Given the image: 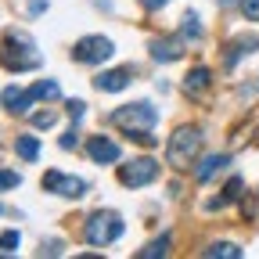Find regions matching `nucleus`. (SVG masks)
<instances>
[{
  "mask_svg": "<svg viewBox=\"0 0 259 259\" xmlns=\"http://www.w3.org/2000/svg\"><path fill=\"white\" fill-rule=\"evenodd\" d=\"M0 65H4L8 72H25V69H36L40 65V54L32 47V40L25 32L11 29L4 40H0Z\"/></svg>",
  "mask_w": 259,
  "mask_h": 259,
  "instance_id": "f257e3e1",
  "label": "nucleus"
},
{
  "mask_svg": "<svg viewBox=\"0 0 259 259\" xmlns=\"http://www.w3.org/2000/svg\"><path fill=\"white\" fill-rule=\"evenodd\" d=\"M198 151H202V130L198 126H180L166 144V162L173 169H187L198 158Z\"/></svg>",
  "mask_w": 259,
  "mask_h": 259,
  "instance_id": "f03ea898",
  "label": "nucleus"
},
{
  "mask_svg": "<svg viewBox=\"0 0 259 259\" xmlns=\"http://www.w3.org/2000/svg\"><path fill=\"white\" fill-rule=\"evenodd\" d=\"M112 122L126 130V137H134V134H144V130H151L158 122V112L151 101H137V105H122L112 112Z\"/></svg>",
  "mask_w": 259,
  "mask_h": 259,
  "instance_id": "7ed1b4c3",
  "label": "nucleus"
},
{
  "mask_svg": "<svg viewBox=\"0 0 259 259\" xmlns=\"http://www.w3.org/2000/svg\"><path fill=\"white\" fill-rule=\"evenodd\" d=\"M83 234H87V241H90V245L105 248V245L119 241V234H122V220H119V212H105V209H101V212L87 216Z\"/></svg>",
  "mask_w": 259,
  "mask_h": 259,
  "instance_id": "20e7f679",
  "label": "nucleus"
},
{
  "mask_svg": "<svg viewBox=\"0 0 259 259\" xmlns=\"http://www.w3.org/2000/svg\"><path fill=\"white\" fill-rule=\"evenodd\" d=\"M115 54V44L108 40V36H83L76 47H72V58L79 61V65H101V61H108Z\"/></svg>",
  "mask_w": 259,
  "mask_h": 259,
  "instance_id": "39448f33",
  "label": "nucleus"
},
{
  "mask_svg": "<svg viewBox=\"0 0 259 259\" xmlns=\"http://www.w3.org/2000/svg\"><path fill=\"white\" fill-rule=\"evenodd\" d=\"M158 173H162V166L155 158H134V162H126V166L119 169V180L126 184V187H144V184H155L158 180Z\"/></svg>",
  "mask_w": 259,
  "mask_h": 259,
  "instance_id": "423d86ee",
  "label": "nucleus"
},
{
  "mask_svg": "<svg viewBox=\"0 0 259 259\" xmlns=\"http://www.w3.org/2000/svg\"><path fill=\"white\" fill-rule=\"evenodd\" d=\"M44 187L54 191V194H65V198H83V194H87V180L65 177V173H58V169H47V173H44Z\"/></svg>",
  "mask_w": 259,
  "mask_h": 259,
  "instance_id": "0eeeda50",
  "label": "nucleus"
},
{
  "mask_svg": "<svg viewBox=\"0 0 259 259\" xmlns=\"http://www.w3.org/2000/svg\"><path fill=\"white\" fill-rule=\"evenodd\" d=\"M87 155L97 162V166H115L122 151H119V144H115V141H108V137L97 134V137H90V141H87Z\"/></svg>",
  "mask_w": 259,
  "mask_h": 259,
  "instance_id": "6e6552de",
  "label": "nucleus"
},
{
  "mask_svg": "<svg viewBox=\"0 0 259 259\" xmlns=\"http://www.w3.org/2000/svg\"><path fill=\"white\" fill-rule=\"evenodd\" d=\"M0 101H4V108L11 112V115H29V108H32V97L29 90H18V87H4V94H0Z\"/></svg>",
  "mask_w": 259,
  "mask_h": 259,
  "instance_id": "1a4fd4ad",
  "label": "nucleus"
},
{
  "mask_svg": "<svg viewBox=\"0 0 259 259\" xmlns=\"http://www.w3.org/2000/svg\"><path fill=\"white\" fill-rule=\"evenodd\" d=\"M151 58L162 61V65H169V61L184 58V40H173V36H166V40H151Z\"/></svg>",
  "mask_w": 259,
  "mask_h": 259,
  "instance_id": "9d476101",
  "label": "nucleus"
},
{
  "mask_svg": "<svg viewBox=\"0 0 259 259\" xmlns=\"http://www.w3.org/2000/svg\"><path fill=\"white\" fill-rule=\"evenodd\" d=\"M130 76H134L130 69H112V72H101V76H97L94 87H97V90H105V94H119V90L130 87Z\"/></svg>",
  "mask_w": 259,
  "mask_h": 259,
  "instance_id": "9b49d317",
  "label": "nucleus"
},
{
  "mask_svg": "<svg viewBox=\"0 0 259 259\" xmlns=\"http://www.w3.org/2000/svg\"><path fill=\"white\" fill-rule=\"evenodd\" d=\"M209 83H212V72L205 69V65H198V69H191V72H187L184 90H187V94H205V90H209Z\"/></svg>",
  "mask_w": 259,
  "mask_h": 259,
  "instance_id": "f8f14e48",
  "label": "nucleus"
},
{
  "mask_svg": "<svg viewBox=\"0 0 259 259\" xmlns=\"http://www.w3.org/2000/svg\"><path fill=\"white\" fill-rule=\"evenodd\" d=\"M15 151H18L22 162H36V158H40V141L32 137V134H22V137L15 141Z\"/></svg>",
  "mask_w": 259,
  "mask_h": 259,
  "instance_id": "ddd939ff",
  "label": "nucleus"
},
{
  "mask_svg": "<svg viewBox=\"0 0 259 259\" xmlns=\"http://www.w3.org/2000/svg\"><path fill=\"white\" fill-rule=\"evenodd\" d=\"M227 162H231V158H227V155H209V158H202V166L198 169H194V177H198V184H205L216 169H223L227 166Z\"/></svg>",
  "mask_w": 259,
  "mask_h": 259,
  "instance_id": "4468645a",
  "label": "nucleus"
},
{
  "mask_svg": "<svg viewBox=\"0 0 259 259\" xmlns=\"http://www.w3.org/2000/svg\"><path fill=\"white\" fill-rule=\"evenodd\" d=\"M29 94L36 97V101H54L61 90H58V83H54V79H36V83L29 87Z\"/></svg>",
  "mask_w": 259,
  "mask_h": 259,
  "instance_id": "2eb2a0df",
  "label": "nucleus"
},
{
  "mask_svg": "<svg viewBox=\"0 0 259 259\" xmlns=\"http://www.w3.org/2000/svg\"><path fill=\"white\" fill-rule=\"evenodd\" d=\"M180 36H184V40H202V22H198V15H194V11L184 15V22H180Z\"/></svg>",
  "mask_w": 259,
  "mask_h": 259,
  "instance_id": "dca6fc26",
  "label": "nucleus"
},
{
  "mask_svg": "<svg viewBox=\"0 0 259 259\" xmlns=\"http://www.w3.org/2000/svg\"><path fill=\"white\" fill-rule=\"evenodd\" d=\"M166 252H169V234H162L158 241H151L148 248H141L137 259H158V255H166Z\"/></svg>",
  "mask_w": 259,
  "mask_h": 259,
  "instance_id": "f3484780",
  "label": "nucleus"
},
{
  "mask_svg": "<svg viewBox=\"0 0 259 259\" xmlns=\"http://www.w3.org/2000/svg\"><path fill=\"white\" fill-rule=\"evenodd\" d=\"M202 255H227V259H238V255H241V248H238V245H231V241H216V245H209Z\"/></svg>",
  "mask_w": 259,
  "mask_h": 259,
  "instance_id": "a211bd4d",
  "label": "nucleus"
},
{
  "mask_svg": "<svg viewBox=\"0 0 259 259\" xmlns=\"http://www.w3.org/2000/svg\"><path fill=\"white\" fill-rule=\"evenodd\" d=\"M18 245H22V234L18 231H4V234H0V255L18 252Z\"/></svg>",
  "mask_w": 259,
  "mask_h": 259,
  "instance_id": "6ab92c4d",
  "label": "nucleus"
},
{
  "mask_svg": "<svg viewBox=\"0 0 259 259\" xmlns=\"http://www.w3.org/2000/svg\"><path fill=\"white\" fill-rule=\"evenodd\" d=\"M54 122H58V115H54L51 108H47V112H36V115H32V126H36V130H51Z\"/></svg>",
  "mask_w": 259,
  "mask_h": 259,
  "instance_id": "aec40b11",
  "label": "nucleus"
},
{
  "mask_svg": "<svg viewBox=\"0 0 259 259\" xmlns=\"http://www.w3.org/2000/svg\"><path fill=\"white\" fill-rule=\"evenodd\" d=\"M18 184H22V177H18V173L0 169V191H11V187H18Z\"/></svg>",
  "mask_w": 259,
  "mask_h": 259,
  "instance_id": "412c9836",
  "label": "nucleus"
},
{
  "mask_svg": "<svg viewBox=\"0 0 259 259\" xmlns=\"http://www.w3.org/2000/svg\"><path fill=\"white\" fill-rule=\"evenodd\" d=\"M241 15L248 22H259V0H241Z\"/></svg>",
  "mask_w": 259,
  "mask_h": 259,
  "instance_id": "4be33fe9",
  "label": "nucleus"
},
{
  "mask_svg": "<svg viewBox=\"0 0 259 259\" xmlns=\"http://www.w3.org/2000/svg\"><path fill=\"white\" fill-rule=\"evenodd\" d=\"M223 198H227V202H238V198H241V180H238V177L223 187Z\"/></svg>",
  "mask_w": 259,
  "mask_h": 259,
  "instance_id": "5701e85b",
  "label": "nucleus"
},
{
  "mask_svg": "<svg viewBox=\"0 0 259 259\" xmlns=\"http://www.w3.org/2000/svg\"><path fill=\"white\" fill-rule=\"evenodd\" d=\"M69 115H72V119H83V115H87V105H83V101H69Z\"/></svg>",
  "mask_w": 259,
  "mask_h": 259,
  "instance_id": "b1692460",
  "label": "nucleus"
},
{
  "mask_svg": "<svg viewBox=\"0 0 259 259\" xmlns=\"http://www.w3.org/2000/svg\"><path fill=\"white\" fill-rule=\"evenodd\" d=\"M76 144H79V134H76V130H72V134H65V137H61V148H65V151H72Z\"/></svg>",
  "mask_w": 259,
  "mask_h": 259,
  "instance_id": "393cba45",
  "label": "nucleus"
},
{
  "mask_svg": "<svg viewBox=\"0 0 259 259\" xmlns=\"http://www.w3.org/2000/svg\"><path fill=\"white\" fill-rule=\"evenodd\" d=\"M141 4H144L148 11H158V8H166V4H169V0H141Z\"/></svg>",
  "mask_w": 259,
  "mask_h": 259,
  "instance_id": "a878e982",
  "label": "nucleus"
},
{
  "mask_svg": "<svg viewBox=\"0 0 259 259\" xmlns=\"http://www.w3.org/2000/svg\"><path fill=\"white\" fill-rule=\"evenodd\" d=\"M29 11H32V15H40V11H47V0H29Z\"/></svg>",
  "mask_w": 259,
  "mask_h": 259,
  "instance_id": "bb28decb",
  "label": "nucleus"
},
{
  "mask_svg": "<svg viewBox=\"0 0 259 259\" xmlns=\"http://www.w3.org/2000/svg\"><path fill=\"white\" fill-rule=\"evenodd\" d=\"M0 212H4V205H0Z\"/></svg>",
  "mask_w": 259,
  "mask_h": 259,
  "instance_id": "cd10ccee",
  "label": "nucleus"
}]
</instances>
